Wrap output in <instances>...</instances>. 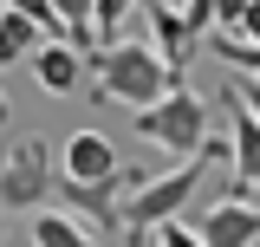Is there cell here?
<instances>
[{
	"instance_id": "1",
	"label": "cell",
	"mask_w": 260,
	"mask_h": 247,
	"mask_svg": "<svg viewBox=\"0 0 260 247\" xmlns=\"http://www.w3.org/2000/svg\"><path fill=\"white\" fill-rule=\"evenodd\" d=\"M221 163H228V137L208 130L202 150H195L189 163H176V169H150V176L117 202V234H124V247H143L162 221H182V208L195 202V189L208 182V169H221Z\"/></svg>"
},
{
	"instance_id": "2",
	"label": "cell",
	"mask_w": 260,
	"mask_h": 247,
	"mask_svg": "<svg viewBox=\"0 0 260 247\" xmlns=\"http://www.w3.org/2000/svg\"><path fill=\"white\" fill-rule=\"evenodd\" d=\"M98 72V98H117L130 111H143V104H156L169 85H182V72H169V65L143 46V39H124V46H98L85 52Z\"/></svg>"
},
{
	"instance_id": "3",
	"label": "cell",
	"mask_w": 260,
	"mask_h": 247,
	"mask_svg": "<svg viewBox=\"0 0 260 247\" xmlns=\"http://www.w3.org/2000/svg\"><path fill=\"white\" fill-rule=\"evenodd\" d=\"M137 137L156 143V150H169V156H195L202 137H208V104H202V98L189 91V78H182V85H169L156 104L137 111Z\"/></svg>"
},
{
	"instance_id": "4",
	"label": "cell",
	"mask_w": 260,
	"mask_h": 247,
	"mask_svg": "<svg viewBox=\"0 0 260 247\" xmlns=\"http://www.w3.org/2000/svg\"><path fill=\"white\" fill-rule=\"evenodd\" d=\"M52 150H46V137H20L13 156L0 163V208H13V215H32V208H46L52 202Z\"/></svg>"
},
{
	"instance_id": "5",
	"label": "cell",
	"mask_w": 260,
	"mask_h": 247,
	"mask_svg": "<svg viewBox=\"0 0 260 247\" xmlns=\"http://www.w3.org/2000/svg\"><path fill=\"white\" fill-rule=\"evenodd\" d=\"M221 111H228V163H234V189L228 195H241V202H254L247 189H260V123L241 111V98L221 85Z\"/></svg>"
},
{
	"instance_id": "6",
	"label": "cell",
	"mask_w": 260,
	"mask_h": 247,
	"mask_svg": "<svg viewBox=\"0 0 260 247\" xmlns=\"http://www.w3.org/2000/svg\"><path fill=\"white\" fill-rule=\"evenodd\" d=\"M189 228H195V241H202V247H254V241H260V202L228 195V202H215V208H202Z\"/></svg>"
},
{
	"instance_id": "7",
	"label": "cell",
	"mask_w": 260,
	"mask_h": 247,
	"mask_svg": "<svg viewBox=\"0 0 260 247\" xmlns=\"http://www.w3.org/2000/svg\"><path fill=\"white\" fill-rule=\"evenodd\" d=\"M137 20H143V46H150L169 72H182V65H189V33H182V13H176L169 0H143V7H137Z\"/></svg>"
},
{
	"instance_id": "8",
	"label": "cell",
	"mask_w": 260,
	"mask_h": 247,
	"mask_svg": "<svg viewBox=\"0 0 260 247\" xmlns=\"http://www.w3.org/2000/svg\"><path fill=\"white\" fill-rule=\"evenodd\" d=\"M26 65H32V78H39V91H52V98H72L78 78H85V59H78L65 39H39Z\"/></svg>"
},
{
	"instance_id": "9",
	"label": "cell",
	"mask_w": 260,
	"mask_h": 247,
	"mask_svg": "<svg viewBox=\"0 0 260 247\" xmlns=\"http://www.w3.org/2000/svg\"><path fill=\"white\" fill-rule=\"evenodd\" d=\"M111 169H117L111 137H98V130H72L65 137V176L59 182H104Z\"/></svg>"
},
{
	"instance_id": "10",
	"label": "cell",
	"mask_w": 260,
	"mask_h": 247,
	"mask_svg": "<svg viewBox=\"0 0 260 247\" xmlns=\"http://www.w3.org/2000/svg\"><path fill=\"white\" fill-rule=\"evenodd\" d=\"M32 247H98V234L85 221H72L65 208H32Z\"/></svg>"
},
{
	"instance_id": "11",
	"label": "cell",
	"mask_w": 260,
	"mask_h": 247,
	"mask_svg": "<svg viewBox=\"0 0 260 247\" xmlns=\"http://www.w3.org/2000/svg\"><path fill=\"white\" fill-rule=\"evenodd\" d=\"M39 39H46V33L32 26V20H20V13H7V7H0V72H13V65H26Z\"/></svg>"
},
{
	"instance_id": "12",
	"label": "cell",
	"mask_w": 260,
	"mask_h": 247,
	"mask_svg": "<svg viewBox=\"0 0 260 247\" xmlns=\"http://www.w3.org/2000/svg\"><path fill=\"white\" fill-rule=\"evenodd\" d=\"M137 7H143V0H91V13H85L91 39H111V33H124L130 20H137Z\"/></svg>"
},
{
	"instance_id": "13",
	"label": "cell",
	"mask_w": 260,
	"mask_h": 247,
	"mask_svg": "<svg viewBox=\"0 0 260 247\" xmlns=\"http://www.w3.org/2000/svg\"><path fill=\"white\" fill-rule=\"evenodd\" d=\"M215 59L234 65V72H247V78H260V46H247V39H228V33H215Z\"/></svg>"
},
{
	"instance_id": "14",
	"label": "cell",
	"mask_w": 260,
	"mask_h": 247,
	"mask_svg": "<svg viewBox=\"0 0 260 247\" xmlns=\"http://www.w3.org/2000/svg\"><path fill=\"white\" fill-rule=\"evenodd\" d=\"M0 7H7V13H20V20H32L46 39H52V33H65V26H59V13H52V0H0Z\"/></svg>"
},
{
	"instance_id": "15",
	"label": "cell",
	"mask_w": 260,
	"mask_h": 247,
	"mask_svg": "<svg viewBox=\"0 0 260 247\" xmlns=\"http://www.w3.org/2000/svg\"><path fill=\"white\" fill-rule=\"evenodd\" d=\"M228 39H247V46H260V0H247L241 7V20H234V33Z\"/></svg>"
},
{
	"instance_id": "16",
	"label": "cell",
	"mask_w": 260,
	"mask_h": 247,
	"mask_svg": "<svg viewBox=\"0 0 260 247\" xmlns=\"http://www.w3.org/2000/svg\"><path fill=\"white\" fill-rule=\"evenodd\" d=\"M228 91L241 98V111H247V117L260 123V78H228Z\"/></svg>"
},
{
	"instance_id": "17",
	"label": "cell",
	"mask_w": 260,
	"mask_h": 247,
	"mask_svg": "<svg viewBox=\"0 0 260 247\" xmlns=\"http://www.w3.org/2000/svg\"><path fill=\"white\" fill-rule=\"evenodd\" d=\"M156 247H202V241H195L189 221H162V228H156Z\"/></svg>"
},
{
	"instance_id": "18",
	"label": "cell",
	"mask_w": 260,
	"mask_h": 247,
	"mask_svg": "<svg viewBox=\"0 0 260 247\" xmlns=\"http://www.w3.org/2000/svg\"><path fill=\"white\" fill-rule=\"evenodd\" d=\"M52 13H59V26H85L91 0H52Z\"/></svg>"
},
{
	"instance_id": "19",
	"label": "cell",
	"mask_w": 260,
	"mask_h": 247,
	"mask_svg": "<svg viewBox=\"0 0 260 247\" xmlns=\"http://www.w3.org/2000/svg\"><path fill=\"white\" fill-rule=\"evenodd\" d=\"M7 123H13V104H7V91H0V130H7Z\"/></svg>"
},
{
	"instance_id": "20",
	"label": "cell",
	"mask_w": 260,
	"mask_h": 247,
	"mask_svg": "<svg viewBox=\"0 0 260 247\" xmlns=\"http://www.w3.org/2000/svg\"><path fill=\"white\" fill-rule=\"evenodd\" d=\"M0 247H7V228H0Z\"/></svg>"
}]
</instances>
